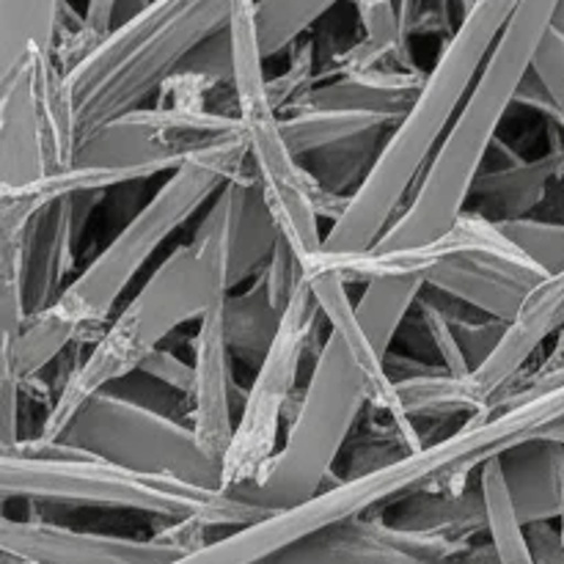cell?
I'll use <instances>...</instances> for the list:
<instances>
[{
  "instance_id": "cell-1",
  "label": "cell",
  "mask_w": 564,
  "mask_h": 564,
  "mask_svg": "<svg viewBox=\"0 0 564 564\" xmlns=\"http://www.w3.org/2000/svg\"><path fill=\"white\" fill-rule=\"evenodd\" d=\"M518 3L521 0H474L468 6L424 77L413 108L391 130L375 169L330 224L325 253L350 257L369 251L400 218L402 204L411 202L419 174L433 163Z\"/></svg>"
},
{
  "instance_id": "cell-2",
  "label": "cell",
  "mask_w": 564,
  "mask_h": 564,
  "mask_svg": "<svg viewBox=\"0 0 564 564\" xmlns=\"http://www.w3.org/2000/svg\"><path fill=\"white\" fill-rule=\"evenodd\" d=\"M229 292V198L220 191L191 240L165 257L72 369L36 438L58 441L91 397L138 372L176 328L193 319L202 323Z\"/></svg>"
},
{
  "instance_id": "cell-3",
  "label": "cell",
  "mask_w": 564,
  "mask_h": 564,
  "mask_svg": "<svg viewBox=\"0 0 564 564\" xmlns=\"http://www.w3.org/2000/svg\"><path fill=\"white\" fill-rule=\"evenodd\" d=\"M562 0H521L485 61L471 94L441 141L411 202L380 237L378 251H408L444 237L457 226L471 202L474 185L499 141L507 110L532 75L534 58L556 22Z\"/></svg>"
},
{
  "instance_id": "cell-4",
  "label": "cell",
  "mask_w": 564,
  "mask_h": 564,
  "mask_svg": "<svg viewBox=\"0 0 564 564\" xmlns=\"http://www.w3.org/2000/svg\"><path fill=\"white\" fill-rule=\"evenodd\" d=\"M231 0H152L94 44L64 88L77 143L163 91L207 39L229 28Z\"/></svg>"
},
{
  "instance_id": "cell-5",
  "label": "cell",
  "mask_w": 564,
  "mask_h": 564,
  "mask_svg": "<svg viewBox=\"0 0 564 564\" xmlns=\"http://www.w3.org/2000/svg\"><path fill=\"white\" fill-rule=\"evenodd\" d=\"M3 501L28 499L66 507H102L165 518L171 523H202L207 529H242L268 518L226 490L198 488L174 477L141 474L119 463L91 457L64 441H20L0 452Z\"/></svg>"
},
{
  "instance_id": "cell-6",
  "label": "cell",
  "mask_w": 564,
  "mask_h": 564,
  "mask_svg": "<svg viewBox=\"0 0 564 564\" xmlns=\"http://www.w3.org/2000/svg\"><path fill=\"white\" fill-rule=\"evenodd\" d=\"M501 441L505 433L496 422H468L449 438L416 455H408L394 466H386L367 477L339 479L306 505L270 512L251 527L231 529L224 538L209 540L202 549L187 551L169 564H262L323 529L386 510L389 501L424 490L435 477L460 463H482L485 457L496 455Z\"/></svg>"
},
{
  "instance_id": "cell-7",
  "label": "cell",
  "mask_w": 564,
  "mask_h": 564,
  "mask_svg": "<svg viewBox=\"0 0 564 564\" xmlns=\"http://www.w3.org/2000/svg\"><path fill=\"white\" fill-rule=\"evenodd\" d=\"M369 402L372 386L367 372L345 341L328 334L284 446L251 482L229 488L226 494L268 516L312 501L330 488L328 477H334L336 460Z\"/></svg>"
},
{
  "instance_id": "cell-8",
  "label": "cell",
  "mask_w": 564,
  "mask_h": 564,
  "mask_svg": "<svg viewBox=\"0 0 564 564\" xmlns=\"http://www.w3.org/2000/svg\"><path fill=\"white\" fill-rule=\"evenodd\" d=\"M248 163L246 138L237 135L204 149L171 171L154 196L132 215L124 229L66 284L55 306L77 325L80 336L99 328L116 308L127 286L135 281L152 253L191 220L198 207L218 196Z\"/></svg>"
},
{
  "instance_id": "cell-9",
  "label": "cell",
  "mask_w": 564,
  "mask_h": 564,
  "mask_svg": "<svg viewBox=\"0 0 564 564\" xmlns=\"http://www.w3.org/2000/svg\"><path fill=\"white\" fill-rule=\"evenodd\" d=\"M58 441L132 471L224 490V463L198 444L191 424H180L154 408L113 394V389L91 397Z\"/></svg>"
},
{
  "instance_id": "cell-10",
  "label": "cell",
  "mask_w": 564,
  "mask_h": 564,
  "mask_svg": "<svg viewBox=\"0 0 564 564\" xmlns=\"http://www.w3.org/2000/svg\"><path fill=\"white\" fill-rule=\"evenodd\" d=\"M77 132L55 55L31 50L0 77V193L25 191L75 163Z\"/></svg>"
},
{
  "instance_id": "cell-11",
  "label": "cell",
  "mask_w": 564,
  "mask_h": 564,
  "mask_svg": "<svg viewBox=\"0 0 564 564\" xmlns=\"http://www.w3.org/2000/svg\"><path fill=\"white\" fill-rule=\"evenodd\" d=\"M319 319H323V312H319L317 297L303 279L290 306L284 308L279 336L268 358L253 372L251 389L242 394L235 438L224 457V490L251 482L262 471L264 463L279 452L275 446H279L284 408L295 394L303 356L312 347Z\"/></svg>"
},
{
  "instance_id": "cell-12",
  "label": "cell",
  "mask_w": 564,
  "mask_h": 564,
  "mask_svg": "<svg viewBox=\"0 0 564 564\" xmlns=\"http://www.w3.org/2000/svg\"><path fill=\"white\" fill-rule=\"evenodd\" d=\"M242 135L240 119L202 108H154L119 116L77 143V165L171 174L204 149Z\"/></svg>"
},
{
  "instance_id": "cell-13",
  "label": "cell",
  "mask_w": 564,
  "mask_h": 564,
  "mask_svg": "<svg viewBox=\"0 0 564 564\" xmlns=\"http://www.w3.org/2000/svg\"><path fill=\"white\" fill-rule=\"evenodd\" d=\"M242 138L248 147V165L257 176L262 196L279 224L281 237L290 242L301 262L317 257L325 248L319 218L330 213L323 191L308 176L301 160L281 132V116L270 99H257L237 108Z\"/></svg>"
},
{
  "instance_id": "cell-14",
  "label": "cell",
  "mask_w": 564,
  "mask_h": 564,
  "mask_svg": "<svg viewBox=\"0 0 564 564\" xmlns=\"http://www.w3.org/2000/svg\"><path fill=\"white\" fill-rule=\"evenodd\" d=\"M545 275L499 231L482 242L441 259L427 273V286L460 306L510 323L529 292Z\"/></svg>"
},
{
  "instance_id": "cell-15",
  "label": "cell",
  "mask_w": 564,
  "mask_h": 564,
  "mask_svg": "<svg viewBox=\"0 0 564 564\" xmlns=\"http://www.w3.org/2000/svg\"><path fill=\"white\" fill-rule=\"evenodd\" d=\"M466 551V540L402 532L380 512H369L323 529L262 564H444L460 562Z\"/></svg>"
},
{
  "instance_id": "cell-16",
  "label": "cell",
  "mask_w": 564,
  "mask_h": 564,
  "mask_svg": "<svg viewBox=\"0 0 564 564\" xmlns=\"http://www.w3.org/2000/svg\"><path fill=\"white\" fill-rule=\"evenodd\" d=\"M99 198L102 193H77V196L61 198L42 209L20 237L0 240L14 246L17 251L28 314L55 306L58 297L64 295V281L75 268L83 229H86L88 215L94 213Z\"/></svg>"
},
{
  "instance_id": "cell-17",
  "label": "cell",
  "mask_w": 564,
  "mask_h": 564,
  "mask_svg": "<svg viewBox=\"0 0 564 564\" xmlns=\"http://www.w3.org/2000/svg\"><path fill=\"white\" fill-rule=\"evenodd\" d=\"M0 554L28 564H169L185 551L160 538L138 540L119 534L80 532L42 518H0Z\"/></svg>"
},
{
  "instance_id": "cell-18",
  "label": "cell",
  "mask_w": 564,
  "mask_h": 564,
  "mask_svg": "<svg viewBox=\"0 0 564 564\" xmlns=\"http://www.w3.org/2000/svg\"><path fill=\"white\" fill-rule=\"evenodd\" d=\"M193 350V391H191V427L198 444L224 463L237 430L235 413V358L226 345L224 314L220 303L198 323L191 339Z\"/></svg>"
},
{
  "instance_id": "cell-19",
  "label": "cell",
  "mask_w": 564,
  "mask_h": 564,
  "mask_svg": "<svg viewBox=\"0 0 564 564\" xmlns=\"http://www.w3.org/2000/svg\"><path fill=\"white\" fill-rule=\"evenodd\" d=\"M564 328V270L556 275H545L527 295L521 312L507 323L505 339L496 347L485 367L471 375L477 389L482 391L490 405L510 391L518 375L523 372L534 352Z\"/></svg>"
},
{
  "instance_id": "cell-20",
  "label": "cell",
  "mask_w": 564,
  "mask_h": 564,
  "mask_svg": "<svg viewBox=\"0 0 564 564\" xmlns=\"http://www.w3.org/2000/svg\"><path fill=\"white\" fill-rule=\"evenodd\" d=\"M564 180V130L556 124L551 147L534 160H516L510 165L485 169L474 185L466 213L490 224L532 218L534 209L549 198V191Z\"/></svg>"
},
{
  "instance_id": "cell-21",
  "label": "cell",
  "mask_w": 564,
  "mask_h": 564,
  "mask_svg": "<svg viewBox=\"0 0 564 564\" xmlns=\"http://www.w3.org/2000/svg\"><path fill=\"white\" fill-rule=\"evenodd\" d=\"M427 72L375 66L364 72H341L334 80L319 83L292 110H352V113L383 116L400 124L416 102Z\"/></svg>"
},
{
  "instance_id": "cell-22",
  "label": "cell",
  "mask_w": 564,
  "mask_h": 564,
  "mask_svg": "<svg viewBox=\"0 0 564 564\" xmlns=\"http://www.w3.org/2000/svg\"><path fill=\"white\" fill-rule=\"evenodd\" d=\"M229 198V281L231 292L240 284H251L273 259L281 240L279 224L270 213L251 165L224 185Z\"/></svg>"
},
{
  "instance_id": "cell-23",
  "label": "cell",
  "mask_w": 564,
  "mask_h": 564,
  "mask_svg": "<svg viewBox=\"0 0 564 564\" xmlns=\"http://www.w3.org/2000/svg\"><path fill=\"white\" fill-rule=\"evenodd\" d=\"M507 488L523 527L560 521L564 512V446L532 438L501 455Z\"/></svg>"
},
{
  "instance_id": "cell-24",
  "label": "cell",
  "mask_w": 564,
  "mask_h": 564,
  "mask_svg": "<svg viewBox=\"0 0 564 564\" xmlns=\"http://www.w3.org/2000/svg\"><path fill=\"white\" fill-rule=\"evenodd\" d=\"M380 516L389 527L427 534V538L466 540L468 543L471 534L488 532V516H485V501L477 482L463 494L416 490V494L397 499V505L380 510Z\"/></svg>"
},
{
  "instance_id": "cell-25",
  "label": "cell",
  "mask_w": 564,
  "mask_h": 564,
  "mask_svg": "<svg viewBox=\"0 0 564 564\" xmlns=\"http://www.w3.org/2000/svg\"><path fill=\"white\" fill-rule=\"evenodd\" d=\"M220 314H224L226 345H229L231 358L257 372L268 358L270 347L279 336L281 317H284V312H279L275 303L270 301L262 275L242 292H229L220 301Z\"/></svg>"
},
{
  "instance_id": "cell-26",
  "label": "cell",
  "mask_w": 564,
  "mask_h": 564,
  "mask_svg": "<svg viewBox=\"0 0 564 564\" xmlns=\"http://www.w3.org/2000/svg\"><path fill=\"white\" fill-rule=\"evenodd\" d=\"M66 0H0V77L11 75L31 50L55 55Z\"/></svg>"
},
{
  "instance_id": "cell-27",
  "label": "cell",
  "mask_w": 564,
  "mask_h": 564,
  "mask_svg": "<svg viewBox=\"0 0 564 564\" xmlns=\"http://www.w3.org/2000/svg\"><path fill=\"white\" fill-rule=\"evenodd\" d=\"M424 290H427L424 275H383V279L369 281L364 295L358 297V323L383 358L391 356V345H394L408 312L419 306Z\"/></svg>"
},
{
  "instance_id": "cell-28",
  "label": "cell",
  "mask_w": 564,
  "mask_h": 564,
  "mask_svg": "<svg viewBox=\"0 0 564 564\" xmlns=\"http://www.w3.org/2000/svg\"><path fill=\"white\" fill-rule=\"evenodd\" d=\"M397 121L383 116L352 113V110H292L281 119V132L297 160L308 158L323 149L339 147V143L356 141V138L372 135V132H391Z\"/></svg>"
},
{
  "instance_id": "cell-29",
  "label": "cell",
  "mask_w": 564,
  "mask_h": 564,
  "mask_svg": "<svg viewBox=\"0 0 564 564\" xmlns=\"http://www.w3.org/2000/svg\"><path fill=\"white\" fill-rule=\"evenodd\" d=\"M75 339H80L77 325L66 319L58 306H50L44 312L31 314L17 339L3 341L0 364L14 369L17 378L22 380V389H25V383H31L42 369H47L64 352V347Z\"/></svg>"
},
{
  "instance_id": "cell-30",
  "label": "cell",
  "mask_w": 564,
  "mask_h": 564,
  "mask_svg": "<svg viewBox=\"0 0 564 564\" xmlns=\"http://www.w3.org/2000/svg\"><path fill=\"white\" fill-rule=\"evenodd\" d=\"M479 494L485 501V516H488V534L490 549L499 564H534L529 554L527 543V527H523L521 516L516 510L510 488H507L505 468H501V457L485 463L477 474Z\"/></svg>"
},
{
  "instance_id": "cell-31",
  "label": "cell",
  "mask_w": 564,
  "mask_h": 564,
  "mask_svg": "<svg viewBox=\"0 0 564 564\" xmlns=\"http://www.w3.org/2000/svg\"><path fill=\"white\" fill-rule=\"evenodd\" d=\"M339 0H257V33L262 58L295 47L297 39Z\"/></svg>"
},
{
  "instance_id": "cell-32",
  "label": "cell",
  "mask_w": 564,
  "mask_h": 564,
  "mask_svg": "<svg viewBox=\"0 0 564 564\" xmlns=\"http://www.w3.org/2000/svg\"><path fill=\"white\" fill-rule=\"evenodd\" d=\"M501 235L534 264L543 275L564 270V220L521 218L496 224Z\"/></svg>"
},
{
  "instance_id": "cell-33",
  "label": "cell",
  "mask_w": 564,
  "mask_h": 564,
  "mask_svg": "<svg viewBox=\"0 0 564 564\" xmlns=\"http://www.w3.org/2000/svg\"><path fill=\"white\" fill-rule=\"evenodd\" d=\"M314 88V44L303 42L292 55V64L284 75L268 80V97L275 110L292 108L297 99L306 97Z\"/></svg>"
},
{
  "instance_id": "cell-34",
  "label": "cell",
  "mask_w": 564,
  "mask_h": 564,
  "mask_svg": "<svg viewBox=\"0 0 564 564\" xmlns=\"http://www.w3.org/2000/svg\"><path fill=\"white\" fill-rule=\"evenodd\" d=\"M534 77L543 83L545 94H549L551 105H554V119L564 130V33L551 28L545 36L543 47H540L538 58L532 66Z\"/></svg>"
},
{
  "instance_id": "cell-35",
  "label": "cell",
  "mask_w": 564,
  "mask_h": 564,
  "mask_svg": "<svg viewBox=\"0 0 564 564\" xmlns=\"http://www.w3.org/2000/svg\"><path fill=\"white\" fill-rule=\"evenodd\" d=\"M141 375H147V378L158 380V383H163L165 389L176 391V394L182 397H191L193 391V378H196V372H193V364L182 361V358H176L174 352H169L165 347H160L158 352H152V356L143 361V367L138 369Z\"/></svg>"
},
{
  "instance_id": "cell-36",
  "label": "cell",
  "mask_w": 564,
  "mask_h": 564,
  "mask_svg": "<svg viewBox=\"0 0 564 564\" xmlns=\"http://www.w3.org/2000/svg\"><path fill=\"white\" fill-rule=\"evenodd\" d=\"M0 394H3V441L0 452L20 444V400H22V380L17 378L14 369L0 364Z\"/></svg>"
},
{
  "instance_id": "cell-37",
  "label": "cell",
  "mask_w": 564,
  "mask_h": 564,
  "mask_svg": "<svg viewBox=\"0 0 564 564\" xmlns=\"http://www.w3.org/2000/svg\"><path fill=\"white\" fill-rule=\"evenodd\" d=\"M527 543L534 564H564L562 529H554L551 523H532L527 527Z\"/></svg>"
},
{
  "instance_id": "cell-38",
  "label": "cell",
  "mask_w": 564,
  "mask_h": 564,
  "mask_svg": "<svg viewBox=\"0 0 564 564\" xmlns=\"http://www.w3.org/2000/svg\"><path fill=\"white\" fill-rule=\"evenodd\" d=\"M554 28H556V31H562V33H564V0L560 3V11H556V22H554Z\"/></svg>"
},
{
  "instance_id": "cell-39",
  "label": "cell",
  "mask_w": 564,
  "mask_h": 564,
  "mask_svg": "<svg viewBox=\"0 0 564 564\" xmlns=\"http://www.w3.org/2000/svg\"><path fill=\"white\" fill-rule=\"evenodd\" d=\"M560 529H562V540H564V512H562V518H560Z\"/></svg>"
},
{
  "instance_id": "cell-40",
  "label": "cell",
  "mask_w": 564,
  "mask_h": 564,
  "mask_svg": "<svg viewBox=\"0 0 564 564\" xmlns=\"http://www.w3.org/2000/svg\"><path fill=\"white\" fill-rule=\"evenodd\" d=\"M444 564H471V562H444ZM490 564H499V562H490Z\"/></svg>"
},
{
  "instance_id": "cell-41",
  "label": "cell",
  "mask_w": 564,
  "mask_h": 564,
  "mask_svg": "<svg viewBox=\"0 0 564 564\" xmlns=\"http://www.w3.org/2000/svg\"><path fill=\"white\" fill-rule=\"evenodd\" d=\"M460 3H463V6H466V9H468V6H471V3H474V0H460Z\"/></svg>"
}]
</instances>
